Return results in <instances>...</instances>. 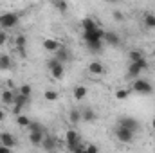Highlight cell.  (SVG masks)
<instances>
[{
	"label": "cell",
	"mask_w": 155,
	"mask_h": 153,
	"mask_svg": "<svg viewBox=\"0 0 155 153\" xmlns=\"http://www.w3.org/2000/svg\"><path fill=\"white\" fill-rule=\"evenodd\" d=\"M52 7H56L61 15L63 13H67V9H69V4L65 2V0H52Z\"/></svg>",
	"instance_id": "24"
},
{
	"label": "cell",
	"mask_w": 155,
	"mask_h": 153,
	"mask_svg": "<svg viewBox=\"0 0 155 153\" xmlns=\"http://www.w3.org/2000/svg\"><path fill=\"white\" fill-rule=\"evenodd\" d=\"M128 96H130V90H128V88H119V90L116 92V97L119 99V101H123V99H126Z\"/></svg>",
	"instance_id": "31"
},
{
	"label": "cell",
	"mask_w": 155,
	"mask_h": 153,
	"mask_svg": "<svg viewBox=\"0 0 155 153\" xmlns=\"http://www.w3.org/2000/svg\"><path fill=\"white\" fill-rule=\"evenodd\" d=\"M15 97H16V94H15L13 90H4L2 96H0V101H2L4 105H7V106H13V105H15Z\"/></svg>",
	"instance_id": "16"
},
{
	"label": "cell",
	"mask_w": 155,
	"mask_h": 153,
	"mask_svg": "<svg viewBox=\"0 0 155 153\" xmlns=\"http://www.w3.org/2000/svg\"><path fill=\"white\" fill-rule=\"evenodd\" d=\"M83 119H81V110H78V108H72L71 112H69V122L71 124H78V122H81Z\"/></svg>",
	"instance_id": "22"
},
{
	"label": "cell",
	"mask_w": 155,
	"mask_h": 153,
	"mask_svg": "<svg viewBox=\"0 0 155 153\" xmlns=\"http://www.w3.org/2000/svg\"><path fill=\"white\" fill-rule=\"evenodd\" d=\"M18 94H20V96H24V97H29V99H31V94H33V88H31V85H27V83L20 85V88H18Z\"/></svg>",
	"instance_id": "27"
},
{
	"label": "cell",
	"mask_w": 155,
	"mask_h": 153,
	"mask_svg": "<svg viewBox=\"0 0 155 153\" xmlns=\"http://www.w3.org/2000/svg\"><path fill=\"white\" fill-rule=\"evenodd\" d=\"M47 69H49V72H51V76L54 77V79H63L65 76V65L63 63H60L56 58H51L49 61H47Z\"/></svg>",
	"instance_id": "2"
},
{
	"label": "cell",
	"mask_w": 155,
	"mask_h": 153,
	"mask_svg": "<svg viewBox=\"0 0 155 153\" xmlns=\"http://www.w3.org/2000/svg\"><path fill=\"white\" fill-rule=\"evenodd\" d=\"M117 126H121V128H126V130H130L132 133H135V132H139V130H141V122H139L137 119H134V117H128V115H124V117H119V121H117Z\"/></svg>",
	"instance_id": "4"
},
{
	"label": "cell",
	"mask_w": 155,
	"mask_h": 153,
	"mask_svg": "<svg viewBox=\"0 0 155 153\" xmlns=\"http://www.w3.org/2000/svg\"><path fill=\"white\" fill-rule=\"evenodd\" d=\"M41 45H43V49L49 50V52H56V50L61 47V43H60L58 40H54V38H45Z\"/></svg>",
	"instance_id": "14"
},
{
	"label": "cell",
	"mask_w": 155,
	"mask_h": 153,
	"mask_svg": "<svg viewBox=\"0 0 155 153\" xmlns=\"http://www.w3.org/2000/svg\"><path fill=\"white\" fill-rule=\"evenodd\" d=\"M41 148H43L47 153H54L56 150H58V141H56L54 137H51V135H45Z\"/></svg>",
	"instance_id": "11"
},
{
	"label": "cell",
	"mask_w": 155,
	"mask_h": 153,
	"mask_svg": "<svg viewBox=\"0 0 155 153\" xmlns=\"http://www.w3.org/2000/svg\"><path fill=\"white\" fill-rule=\"evenodd\" d=\"M0 153H11V148H5V146L0 144Z\"/></svg>",
	"instance_id": "35"
},
{
	"label": "cell",
	"mask_w": 155,
	"mask_h": 153,
	"mask_svg": "<svg viewBox=\"0 0 155 153\" xmlns=\"http://www.w3.org/2000/svg\"><path fill=\"white\" fill-rule=\"evenodd\" d=\"M153 63H155V56H153Z\"/></svg>",
	"instance_id": "39"
},
{
	"label": "cell",
	"mask_w": 155,
	"mask_h": 153,
	"mask_svg": "<svg viewBox=\"0 0 155 153\" xmlns=\"http://www.w3.org/2000/svg\"><path fill=\"white\" fill-rule=\"evenodd\" d=\"M112 15H114V20H116V22H123V20H124V15H123V11H119V9H116Z\"/></svg>",
	"instance_id": "32"
},
{
	"label": "cell",
	"mask_w": 155,
	"mask_h": 153,
	"mask_svg": "<svg viewBox=\"0 0 155 153\" xmlns=\"http://www.w3.org/2000/svg\"><path fill=\"white\" fill-rule=\"evenodd\" d=\"M85 150H87L88 153H97V151H99L96 144H88V146H85Z\"/></svg>",
	"instance_id": "34"
},
{
	"label": "cell",
	"mask_w": 155,
	"mask_h": 153,
	"mask_svg": "<svg viewBox=\"0 0 155 153\" xmlns=\"http://www.w3.org/2000/svg\"><path fill=\"white\" fill-rule=\"evenodd\" d=\"M116 137H117V141H119V142H132L134 133H132L130 130H126V128L117 126V128H116Z\"/></svg>",
	"instance_id": "9"
},
{
	"label": "cell",
	"mask_w": 155,
	"mask_h": 153,
	"mask_svg": "<svg viewBox=\"0 0 155 153\" xmlns=\"http://www.w3.org/2000/svg\"><path fill=\"white\" fill-rule=\"evenodd\" d=\"M43 139H45L43 133H29V142L35 144V146H41L43 144Z\"/></svg>",
	"instance_id": "23"
},
{
	"label": "cell",
	"mask_w": 155,
	"mask_h": 153,
	"mask_svg": "<svg viewBox=\"0 0 155 153\" xmlns=\"http://www.w3.org/2000/svg\"><path fill=\"white\" fill-rule=\"evenodd\" d=\"M18 20H20V15L18 13H13V11H7L4 15H0V29L7 31V29H13L18 25Z\"/></svg>",
	"instance_id": "1"
},
{
	"label": "cell",
	"mask_w": 155,
	"mask_h": 153,
	"mask_svg": "<svg viewBox=\"0 0 155 153\" xmlns=\"http://www.w3.org/2000/svg\"><path fill=\"white\" fill-rule=\"evenodd\" d=\"M2 121H5V112L0 108V122H2Z\"/></svg>",
	"instance_id": "37"
},
{
	"label": "cell",
	"mask_w": 155,
	"mask_h": 153,
	"mask_svg": "<svg viewBox=\"0 0 155 153\" xmlns=\"http://www.w3.org/2000/svg\"><path fill=\"white\" fill-rule=\"evenodd\" d=\"M5 41H7V33L0 29V47H2V45H5Z\"/></svg>",
	"instance_id": "33"
},
{
	"label": "cell",
	"mask_w": 155,
	"mask_h": 153,
	"mask_svg": "<svg viewBox=\"0 0 155 153\" xmlns=\"http://www.w3.org/2000/svg\"><path fill=\"white\" fill-rule=\"evenodd\" d=\"M81 119H83V121H87V122H92V121H96V112H94V110H90V108H87V110H83V112H81Z\"/></svg>",
	"instance_id": "28"
},
{
	"label": "cell",
	"mask_w": 155,
	"mask_h": 153,
	"mask_svg": "<svg viewBox=\"0 0 155 153\" xmlns=\"http://www.w3.org/2000/svg\"><path fill=\"white\" fill-rule=\"evenodd\" d=\"M105 45H108V47H119L121 45V36L117 34L116 31H105Z\"/></svg>",
	"instance_id": "8"
},
{
	"label": "cell",
	"mask_w": 155,
	"mask_h": 153,
	"mask_svg": "<svg viewBox=\"0 0 155 153\" xmlns=\"http://www.w3.org/2000/svg\"><path fill=\"white\" fill-rule=\"evenodd\" d=\"M31 122H33V121H31L27 115H22V114L16 115V124H18V126H22V128H29Z\"/></svg>",
	"instance_id": "26"
},
{
	"label": "cell",
	"mask_w": 155,
	"mask_h": 153,
	"mask_svg": "<svg viewBox=\"0 0 155 153\" xmlns=\"http://www.w3.org/2000/svg\"><path fill=\"white\" fill-rule=\"evenodd\" d=\"M11 58L7 56V54H0V70L2 72H7L9 69H11Z\"/></svg>",
	"instance_id": "21"
},
{
	"label": "cell",
	"mask_w": 155,
	"mask_h": 153,
	"mask_svg": "<svg viewBox=\"0 0 155 153\" xmlns=\"http://www.w3.org/2000/svg\"><path fill=\"white\" fill-rule=\"evenodd\" d=\"M105 38V31L99 27V29H96V31H92V33H83V40L87 41V43H94V41H103Z\"/></svg>",
	"instance_id": "7"
},
{
	"label": "cell",
	"mask_w": 155,
	"mask_h": 153,
	"mask_svg": "<svg viewBox=\"0 0 155 153\" xmlns=\"http://www.w3.org/2000/svg\"><path fill=\"white\" fill-rule=\"evenodd\" d=\"M152 128L155 130V117H153V121H152Z\"/></svg>",
	"instance_id": "38"
},
{
	"label": "cell",
	"mask_w": 155,
	"mask_h": 153,
	"mask_svg": "<svg viewBox=\"0 0 155 153\" xmlns=\"http://www.w3.org/2000/svg\"><path fill=\"white\" fill-rule=\"evenodd\" d=\"M128 58H130V63H139V61H143V60H144V54H143L141 50L132 49V50L128 52Z\"/></svg>",
	"instance_id": "20"
},
{
	"label": "cell",
	"mask_w": 155,
	"mask_h": 153,
	"mask_svg": "<svg viewBox=\"0 0 155 153\" xmlns=\"http://www.w3.org/2000/svg\"><path fill=\"white\" fill-rule=\"evenodd\" d=\"M45 130L47 128L43 124H40V122H31V126H29V133H43V135H47Z\"/></svg>",
	"instance_id": "25"
},
{
	"label": "cell",
	"mask_w": 155,
	"mask_h": 153,
	"mask_svg": "<svg viewBox=\"0 0 155 153\" xmlns=\"http://www.w3.org/2000/svg\"><path fill=\"white\" fill-rule=\"evenodd\" d=\"M27 103H29V97H24V96L16 94V97H15V105H13V114H15V115H20L22 108H24Z\"/></svg>",
	"instance_id": "10"
},
{
	"label": "cell",
	"mask_w": 155,
	"mask_h": 153,
	"mask_svg": "<svg viewBox=\"0 0 155 153\" xmlns=\"http://www.w3.org/2000/svg\"><path fill=\"white\" fill-rule=\"evenodd\" d=\"M0 144H2V146H5V148H11V150H13V148L16 146V139H15L11 133H7V132H5V133H2V135H0Z\"/></svg>",
	"instance_id": "15"
},
{
	"label": "cell",
	"mask_w": 155,
	"mask_h": 153,
	"mask_svg": "<svg viewBox=\"0 0 155 153\" xmlns=\"http://www.w3.org/2000/svg\"><path fill=\"white\" fill-rule=\"evenodd\" d=\"M72 96H74V99H76V101L85 99V97H87V86H83V85H78V86H74Z\"/></svg>",
	"instance_id": "18"
},
{
	"label": "cell",
	"mask_w": 155,
	"mask_h": 153,
	"mask_svg": "<svg viewBox=\"0 0 155 153\" xmlns=\"http://www.w3.org/2000/svg\"><path fill=\"white\" fill-rule=\"evenodd\" d=\"M132 90L137 92V94H152V92H153V86H152L150 81L139 77V79H135V81L132 83Z\"/></svg>",
	"instance_id": "6"
},
{
	"label": "cell",
	"mask_w": 155,
	"mask_h": 153,
	"mask_svg": "<svg viewBox=\"0 0 155 153\" xmlns=\"http://www.w3.org/2000/svg\"><path fill=\"white\" fill-rule=\"evenodd\" d=\"M25 45H27V38H25V34H16V38H15V47L24 54V50H25Z\"/></svg>",
	"instance_id": "19"
},
{
	"label": "cell",
	"mask_w": 155,
	"mask_h": 153,
	"mask_svg": "<svg viewBox=\"0 0 155 153\" xmlns=\"http://www.w3.org/2000/svg\"><path fill=\"white\" fill-rule=\"evenodd\" d=\"M81 27H83V33H92V31L99 29V25L96 24V20H94L92 16L83 18V20H81Z\"/></svg>",
	"instance_id": "12"
},
{
	"label": "cell",
	"mask_w": 155,
	"mask_h": 153,
	"mask_svg": "<svg viewBox=\"0 0 155 153\" xmlns=\"http://www.w3.org/2000/svg\"><path fill=\"white\" fill-rule=\"evenodd\" d=\"M54 54H56L54 58H56L60 63H63V65H65V61H69V60H71V52H69V50H67L63 45H61V47H60V49H58Z\"/></svg>",
	"instance_id": "17"
},
{
	"label": "cell",
	"mask_w": 155,
	"mask_h": 153,
	"mask_svg": "<svg viewBox=\"0 0 155 153\" xmlns=\"http://www.w3.org/2000/svg\"><path fill=\"white\" fill-rule=\"evenodd\" d=\"M43 97H45V101H56L58 99V92L56 90H45Z\"/></svg>",
	"instance_id": "30"
},
{
	"label": "cell",
	"mask_w": 155,
	"mask_h": 153,
	"mask_svg": "<svg viewBox=\"0 0 155 153\" xmlns=\"http://www.w3.org/2000/svg\"><path fill=\"white\" fill-rule=\"evenodd\" d=\"M88 72L92 76H103L105 74V65L101 61H90L88 63Z\"/></svg>",
	"instance_id": "13"
},
{
	"label": "cell",
	"mask_w": 155,
	"mask_h": 153,
	"mask_svg": "<svg viewBox=\"0 0 155 153\" xmlns=\"http://www.w3.org/2000/svg\"><path fill=\"white\" fill-rule=\"evenodd\" d=\"M65 144H67V148H69L72 153L76 151L79 146H81V144H79V135H78V130L71 128V130H67V132H65Z\"/></svg>",
	"instance_id": "5"
},
{
	"label": "cell",
	"mask_w": 155,
	"mask_h": 153,
	"mask_svg": "<svg viewBox=\"0 0 155 153\" xmlns=\"http://www.w3.org/2000/svg\"><path fill=\"white\" fill-rule=\"evenodd\" d=\"M144 25L148 29H155V13H146L144 15Z\"/></svg>",
	"instance_id": "29"
},
{
	"label": "cell",
	"mask_w": 155,
	"mask_h": 153,
	"mask_svg": "<svg viewBox=\"0 0 155 153\" xmlns=\"http://www.w3.org/2000/svg\"><path fill=\"white\" fill-rule=\"evenodd\" d=\"M146 69H148V61H146V60H143V61H139V63H130L126 77L135 81V79H139V76L143 74V70H146Z\"/></svg>",
	"instance_id": "3"
},
{
	"label": "cell",
	"mask_w": 155,
	"mask_h": 153,
	"mask_svg": "<svg viewBox=\"0 0 155 153\" xmlns=\"http://www.w3.org/2000/svg\"><path fill=\"white\" fill-rule=\"evenodd\" d=\"M74 153H88V151L85 150V146H79V148H78V150H76Z\"/></svg>",
	"instance_id": "36"
}]
</instances>
